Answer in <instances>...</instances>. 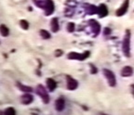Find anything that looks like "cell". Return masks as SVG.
Masks as SVG:
<instances>
[{"mask_svg": "<svg viewBox=\"0 0 134 115\" xmlns=\"http://www.w3.org/2000/svg\"><path fill=\"white\" fill-rule=\"evenodd\" d=\"M122 49L125 57L130 58V31L127 30L126 31L125 36H124L123 44H122Z\"/></svg>", "mask_w": 134, "mask_h": 115, "instance_id": "cell-1", "label": "cell"}, {"mask_svg": "<svg viewBox=\"0 0 134 115\" xmlns=\"http://www.w3.org/2000/svg\"><path fill=\"white\" fill-rule=\"evenodd\" d=\"M36 94L42 98V100L44 103H48L49 102V96H48L47 90L45 89V87L42 84H38L37 87H36Z\"/></svg>", "mask_w": 134, "mask_h": 115, "instance_id": "cell-2", "label": "cell"}, {"mask_svg": "<svg viewBox=\"0 0 134 115\" xmlns=\"http://www.w3.org/2000/svg\"><path fill=\"white\" fill-rule=\"evenodd\" d=\"M103 74H104L105 78L107 79V82H108L109 86H112V87L115 86V84H116V80H115V74H114L113 71H111L108 69H103Z\"/></svg>", "mask_w": 134, "mask_h": 115, "instance_id": "cell-3", "label": "cell"}, {"mask_svg": "<svg viewBox=\"0 0 134 115\" xmlns=\"http://www.w3.org/2000/svg\"><path fill=\"white\" fill-rule=\"evenodd\" d=\"M43 9L45 10V14L47 16H49V15L52 14L54 12V3H53L52 0H46Z\"/></svg>", "mask_w": 134, "mask_h": 115, "instance_id": "cell-4", "label": "cell"}, {"mask_svg": "<svg viewBox=\"0 0 134 115\" xmlns=\"http://www.w3.org/2000/svg\"><path fill=\"white\" fill-rule=\"evenodd\" d=\"M90 56V52L86 51L84 54H79V53H75V52H71L68 55V59H78V60H84L86 59L88 57Z\"/></svg>", "mask_w": 134, "mask_h": 115, "instance_id": "cell-5", "label": "cell"}, {"mask_svg": "<svg viewBox=\"0 0 134 115\" xmlns=\"http://www.w3.org/2000/svg\"><path fill=\"white\" fill-rule=\"evenodd\" d=\"M66 80H67V88H68L69 90H75L77 88L78 82L76 81V80L72 78L70 75L66 76Z\"/></svg>", "mask_w": 134, "mask_h": 115, "instance_id": "cell-6", "label": "cell"}, {"mask_svg": "<svg viewBox=\"0 0 134 115\" xmlns=\"http://www.w3.org/2000/svg\"><path fill=\"white\" fill-rule=\"evenodd\" d=\"M129 2H130V0H125V1H124L123 5L120 7L119 9H117L116 16H118V17H121V16H123V15H125L126 13H127L128 9H129V4H130Z\"/></svg>", "mask_w": 134, "mask_h": 115, "instance_id": "cell-7", "label": "cell"}, {"mask_svg": "<svg viewBox=\"0 0 134 115\" xmlns=\"http://www.w3.org/2000/svg\"><path fill=\"white\" fill-rule=\"evenodd\" d=\"M88 24H90V28H91V31L94 33V35H98L100 31V26L98 21H96L95 20H90L88 21Z\"/></svg>", "mask_w": 134, "mask_h": 115, "instance_id": "cell-8", "label": "cell"}, {"mask_svg": "<svg viewBox=\"0 0 134 115\" xmlns=\"http://www.w3.org/2000/svg\"><path fill=\"white\" fill-rule=\"evenodd\" d=\"M97 14L100 16V18H103L105 16H107L108 14V9H107V7L104 4H102L98 7V10H97Z\"/></svg>", "mask_w": 134, "mask_h": 115, "instance_id": "cell-9", "label": "cell"}, {"mask_svg": "<svg viewBox=\"0 0 134 115\" xmlns=\"http://www.w3.org/2000/svg\"><path fill=\"white\" fill-rule=\"evenodd\" d=\"M64 107H65V100L63 99V98H58L55 102V108L58 111H63L64 110Z\"/></svg>", "mask_w": 134, "mask_h": 115, "instance_id": "cell-10", "label": "cell"}, {"mask_svg": "<svg viewBox=\"0 0 134 115\" xmlns=\"http://www.w3.org/2000/svg\"><path fill=\"white\" fill-rule=\"evenodd\" d=\"M133 73V69H132L130 66H125V67L122 69L121 71V75L123 77H130V76L132 75Z\"/></svg>", "mask_w": 134, "mask_h": 115, "instance_id": "cell-11", "label": "cell"}, {"mask_svg": "<svg viewBox=\"0 0 134 115\" xmlns=\"http://www.w3.org/2000/svg\"><path fill=\"white\" fill-rule=\"evenodd\" d=\"M34 100V96L32 95H30L29 93H26L21 96V102L24 105H28L30 103H32Z\"/></svg>", "mask_w": 134, "mask_h": 115, "instance_id": "cell-12", "label": "cell"}, {"mask_svg": "<svg viewBox=\"0 0 134 115\" xmlns=\"http://www.w3.org/2000/svg\"><path fill=\"white\" fill-rule=\"evenodd\" d=\"M50 28H51L52 32H54V33H57L59 31L60 26H59V21L57 18H53L51 20V21H50Z\"/></svg>", "mask_w": 134, "mask_h": 115, "instance_id": "cell-13", "label": "cell"}, {"mask_svg": "<svg viewBox=\"0 0 134 115\" xmlns=\"http://www.w3.org/2000/svg\"><path fill=\"white\" fill-rule=\"evenodd\" d=\"M47 86H48V90H49V91L53 92V91L55 90V88H56L57 84H56V82H55L53 79H51V78H48V79L47 80Z\"/></svg>", "mask_w": 134, "mask_h": 115, "instance_id": "cell-14", "label": "cell"}, {"mask_svg": "<svg viewBox=\"0 0 134 115\" xmlns=\"http://www.w3.org/2000/svg\"><path fill=\"white\" fill-rule=\"evenodd\" d=\"M0 34H1V35L2 36H8V34H9V30H8V28L7 27L6 25H4V24H2V25L0 26Z\"/></svg>", "mask_w": 134, "mask_h": 115, "instance_id": "cell-15", "label": "cell"}, {"mask_svg": "<svg viewBox=\"0 0 134 115\" xmlns=\"http://www.w3.org/2000/svg\"><path fill=\"white\" fill-rule=\"evenodd\" d=\"M17 86H18V87L20 88V89L21 90V91H23V92H26V93H29V92H32V87H29V86H23V84H20V83H18L17 84Z\"/></svg>", "mask_w": 134, "mask_h": 115, "instance_id": "cell-16", "label": "cell"}, {"mask_svg": "<svg viewBox=\"0 0 134 115\" xmlns=\"http://www.w3.org/2000/svg\"><path fill=\"white\" fill-rule=\"evenodd\" d=\"M40 35H41L42 38H44V39H48V38H50L49 33L45 31V30H41V31H40Z\"/></svg>", "mask_w": 134, "mask_h": 115, "instance_id": "cell-17", "label": "cell"}, {"mask_svg": "<svg viewBox=\"0 0 134 115\" xmlns=\"http://www.w3.org/2000/svg\"><path fill=\"white\" fill-rule=\"evenodd\" d=\"M97 10H98V8H96L95 6H90L88 9V14H95V13H97Z\"/></svg>", "mask_w": 134, "mask_h": 115, "instance_id": "cell-18", "label": "cell"}, {"mask_svg": "<svg viewBox=\"0 0 134 115\" xmlns=\"http://www.w3.org/2000/svg\"><path fill=\"white\" fill-rule=\"evenodd\" d=\"M4 114H7V115H15L16 114V111L13 108H8L7 109L6 111H4Z\"/></svg>", "mask_w": 134, "mask_h": 115, "instance_id": "cell-19", "label": "cell"}, {"mask_svg": "<svg viewBox=\"0 0 134 115\" xmlns=\"http://www.w3.org/2000/svg\"><path fill=\"white\" fill-rule=\"evenodd\" d=\"M67 31L69 32V33H73L75 31V23L73 22H70L67 24Z\"/></svg>", "mask_w": 134, "mask_h": 115, "instance_id": "cell-20", "label": "cell"}, {"mask_svg": "<svg viewBox=\"0 0 134 115\" xmlns=\"http://www.w3.org/2000/svg\"><path fill=\"white\" fill-rule=\"evenodd\" d=\"M21 28L23 29H24V30H27L28 28H29V23L27 22L26 21H24V20H23V21H21Z\"/></svg>", "mask_w": 134, "mask_h": 115, "instance_id": "cell-21", "label": "cell"}, {"mask_svg": "<svg viewBox=\"0 0 134 115\" xmlns=\"http://www.w3.org/2000/svg\"><path fill=\"white\" fill-rule=\"evenodd\" d=\"M90 67H91V73H96L98 71V70L93 66V65H90Z\"/></svg>", "mask_w": 134, "mask_h": 115, "instance_id": "cell-22", "label": "cell"}, {"mask_svg": "<svg viewBox=\"0 0 134 115\" xmlns=\"http://www.w3.org/2000/svg\"><path fill=\"white\" fill-rule=\"evenodd\" d=\"M110 32H111V30L109 29V28H105V29H104V34H106V35H107V34H110Z\"/></svg>", "mask_w": 134, "mask_h": 115, "instance_id": "cell-23", "label": "cell"}]
</instances>
